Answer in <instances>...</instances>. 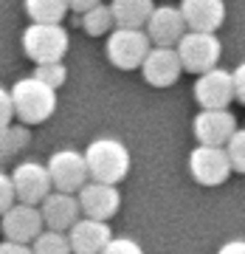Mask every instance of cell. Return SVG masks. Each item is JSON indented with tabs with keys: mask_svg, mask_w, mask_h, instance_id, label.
<instances>
[{
	"mask_svg": "<svg viewBox=\"0 0 245 254\" xmlns=\"http://www.w3.org/2000/svg\"><path fill=\"white\" fill-rule=\"evenodd\" d=\"M14 99V116L23 125H43L54 116L56 110V91L43 79H37L34 73L26 79H17L9 88Z\"/></svg>",
	"mask_w": 245,
	"mask_h": 254,
	"instance_id": "obj_1",
	"label": "cell"
},
{
	"mask_svg": "<svg viewBox=\"0 0 245 254\" xmlns=\"http://www.w3.org/2000/svg\"><path fill=\"white\" fill-rule=\"evenodd\" d=\"M85 161H88V173L93 181L104 184H118L124 181L130 173V150L113 136H99L93 138L88 150H85Z\"/></svg>",
	"mask_w": 245,
	"mask_h": 254,
	"instance_id": "obj_2",
	"label": "cell"
},
{
	"mask_svg": "<svg viewBox=\"0 0 245 254\" xmlns=\"http://www.w3.org/2000/svg\"><path fill=\"white\" fill-rule=\"evenodd\" d=\"M68 31L62 23H31L23 31V51L34 65L59 63L68 54Z\"/></svg>",
	"mask_w": 245,
	"mask_h": 254,
	"instance_id": "obj_3",
	"label": "cell"
},
{
	"mask_svg": "<svg viewBox=\"0 0 245 254\" xmlns=\"http://www.w3.org/2000/svg\"><path fill=\"white\" fill-rule=\"evenodd\" d=\"M175 48L183 63V71L192 73H206L217 68L220 57H223V43L214 31H186Z\"/></svg>",
	"mask_w": 245,
	"mask_h": 254,
	"instance_id": "obj_4",
	"label": "cell"
},
{
	"mask_svg": "<svg viewBox=\"0 0 245 254\" xmlns=\"http://www.w3.org/2000/svg\"><path fill=\"white\" fill-rule=\"evenodd\" d=\"M152 48V40L144 28H124L116 26L107 37V60L121 71H133V68H141L144 57L149 54Z\"/></svg>",
	"mask_w": 245,
	"mask_h": 254,
	"instance_id": "obj_5",
	"label": "cell"
},
{
	"mask_svg": "<svg viewBox=\"0 0 245 254\" xmlns=\"http://www.w3.org/2000/svg\"><path fill=\"white\" fill-rule=\"evenodd\" d=\"M189 173L200 187H220L228 181V175L234 170H231L226 147L197 144L189 153Z\"/></svg>",
	"mask_w": 245,
	"mask_h": 254,
	"instance_id": "obj_6",
	"label": "cell"
},
{
	"mask_svg": "<svg viewBox=\"0 0 245 254\" xmlns=\"http://www.w3.org/2000/svg\"><path fill=\"white\" fill-rule=\"evenodd\" d=\"M48 175H51V184L54 190L59 192H76L91 181V173H88V161H85V153L79 150H56L51 158H48Z\"/></svg>",
	"mask_w": 245,
	"mask_h": 254,
	"instance_id": "obj_7",
	"label": "cell"
},
{
	"mask_svg": "<svg viewBox=\"0 0 245 254\" xmlns=\"http://www.w3.org/2000/svg\"><path fill=\"white\" fill-rule=\"evenodd\" d=\"M11 184H14V195L20 203H31V206L43 203L48 198V192L54 190L48 167L37 161H20L11 170Z\"/></svg>",
	"mask_w": 245,
	"mask_h": 254,
	"instance_id": "obj_8",
	"label": "cell"
},
{
	"mask_svg": "<svg viewBox=\"0 0 245 254\" xmlns=\"http://www.w3.org/2000/svg\"><path fill=\"white\" fill-rule=\"evenodd\" d=\"M195 99L203 110H217L228 108L237 99L234 93V73L223 68H211L206 73H197L195 82Z\"/></svg>",
	"mask_w": 245,
	"mask_h": 254,
	"instance_id": "obj_9",
	"label": "cell"
},
{
	"mask_svg": "<svg viewBox=\"0 0 245 254\" xmlns=\"http://www.w3.org/2000/svg\"><path fill=\"white\" fill-rule=\"evenodd\" d=\"M76 198H79L82 215L93 220H110L121 206V192H118L116 184L93 181V178L76 192Z\"/></svg>",
	"mask_w": 245,
	"mask_h": 254,
	"instance_id": "obj_10",
	"label": "cell"
},
{
	"mask_svg": "<svg viewBox=\"0 0 245 254\" xmlns=\"http://www.w3.org/2000/svg\"><path fill=\"white\" fill-rule=\"evenodd\" d=\"M141 73H144V79L152 88H169V85H175L183 73V63H181V57H178V48L152 46L149 54L144 57V63H141Z\"/></svg>",
	"mask_w": 245,
	"mask_h": 254,
	"instance_id": "obj_11",
	"label": "cell"
},
{
	"mask_svg": "<svg viewBox=\"0 0 245 254\" xmlns=\"http://www.w3.org/2000/svg\"><path fill=\"white\" fill-rule=\"evenodd\" d=\"M0 229L6 240H17V243H34V237L46 229L43 223V212L40 206H31V203H14L9 212L0 215Z\"/></svg>",
	"mask_w": 245,
	"mask_h": 254,
	"instance_id": "obj_12",
	"label": "cell"
},
{
	"mask_svg": "<svg viewBox=\"0 0 245 254\" xmlns=\"http://www.w3.org/2000/svg\"><path fill=\"white\" fill-rule=\"evenodd\" d=\"M195 138L197 144H211V147H226L228 138L234 136L237 130V119L228 108H217V110H200L195 122H192Z\"/></svg>",
	"mask_w": 245,
	"mask_h": 254,
	"instance_id": "obj_13",
	"label": "cell"
},
{
	"mask_svg": "<svg viewBox=\"0 0 245 254\" xmlns=\"http://www.w3.org/2000/svg\"><path fill=\"white\" fill-rule=\"evenodd\" d=\"M144 31L149 34L152 46L175 48L189 28H186V20H183V14H181V6H155L149 20H147Z\"/></svg>",
	"mask_w": 245,
	"mask_h": 254,
	"instance_id": "obj_14",
	"label": "cell"
},
{
	"mask_svg": "<svg viewBox=\"0 0 245 254\" xmlns=\"http://www.w3.org/2000/svg\"><path fill=\"white\" fill-rule=\"evenodd\" d=\"M68 240H71L73 254H101L104 246L113 240L107 220H93L82 215L71 229H68Z\"/></svg>",
	"mask_w": 245,
	"mask_h": 254,
	"instance_id": "obj_15",
	"label": "cell"
},
{
	"mask_svg": "<svg viewBox=\"0 0 245 254\" xmlns=\"http://www.w3.org/2000/svg\"><path fill=\"white\" fill-rule=\"evenodd\" d=\"M40 212H43L46 229H56V232H68L82 218L79 198L73 192H59V190L48 192V198L40 203Z\"/></svg>",
	"mask_w": 245,
	"mask_h": 254,
	"instance_id": "obj_16",
	"label": "cell"
},
{
	"mask_svg": "<svg viewBox=\"0 0 245 254\" xmlns=\"http://www.w3.org/2000/svg\"><path fill=\"white\" fill-rule=\"evenodd\" d=\"M181 14L189 31H217L226 23L223 0H181Z\"/></svg>",
	"mask_w": 245,
	"mask_h": 254,
	"instance_id": "obj_17",
	"label": "cell"
},
{
	"mask_svg": "<svg viewBox=\"0 0 245 254\" xmlns=\"http://www.w3.org/2000/svg\"><path fill=\"white\" fill-rule=\"evenodd\" d=\"M110 9L116 17V26L124 28H144L155 3L152 0H110Z\"/></svg>",
	"mask_w": 245,
	"mask_h": 254,
	"instance_id": "obj_18",
	"label": "cell"
},
{
	"mask_svg": "<svg viewBox=\"0 0 245 254\" xmlns=\"http://www.w3.org/2000/svg\"><path fill=\"white\" fill-rule=\"evenodd\" d=\"M28 141H31V133H28V125H6L0 127V155H3V161H9L20 150H26Z\"/></svg>",
	"mask_w": 245,
	"mask_h": 254,
	"instance_id": "obj_19",
	"label": "cell"
},
{
	"mask_svg": "<svg viewBox=\"0 0 245 254\" xmlns=\"http://www.w3.org/2000/svg\"><path fill=\"white\" fill-rule=\"evenodd\" d=\"M26 11L34 23H62L68 0H26Z\"/></svg>",
	"mask_w": 245,
	"mask_h": 254,
	"instance_id": "obj_20",
	"label": "cell"
},
{
	"mask_svg": "<svg viewBox=\"0 0 245 254\" xmlns=\"http://www.w3.org/2000/svg\"><path fill=\"white\" fill-rule=\"evenodd\" d=\"M82 28L88 31L91 37H101V34H110L116 28V17H113V9L107 3H96L93 9H88L82 14Z\"/></svg>",
	"mask_w": 245,
	"mask_h": 254,
	"instance_id": "obj_21",
	"label": "cell"
},
{
	"mask_svg": "<svg viewBox=\"0 0 245 254\" xmlns=\"http://www.w3.org/2000/svg\"><path fill=\"white\" fill-rule=\"evenodd\" d=\"M34 254H73L68 232H56V229H43L31 243Z\"/></svg>",
	"mask_w": 245,
	"mask_h": 254,
	"instance_id": "obj_22",
	"label": "cell"
},
{
	"mask_svg": "<svg viewBox=\"0 0 245 254\" xmlns=\"http://www.w3.org/2000/svg\"><path fill=\"white\" fill-rule=\"evenodd\" d=\"M34 76L37 79H43L46 85H51V88H62L65 79H68V68H65V63L59 60V63H40L34 68Z\"/></svg>",
	"mask_w": 245,
	"mask_h": 254,
	"instance_id": "obj_23",
	"label": "cell"
},
{
	"mask_svg": "<svg viewBox=\"0 0 245 254\" xmlns=\"http://www.w3.org/2000/svg\"><path fill=\"white\" fill-rule=\"evenodd\" d=\"M226 153H228V161H231V170L245 175V130H240V127H237L234 136L228 138Z\"/></svg>",
	"mask_w": 245,
	"mask_h": 254,
	"instance_id": "obj_24",
	"label": "cell"
},
{
	"mask_svg": "<svg viewBox=\"0 0 245 254\" xmlns=\"http://www.w3.org/2000/svg\"><path fill=\"white\" fill-rule=\"evenodd\" d=\"M14 203H17V195H14L11 173H3V170H0V215H3V212H9Z\"/></svg>",
	"mask_w": 245,
	"mask_h": 254,
	"instance_id": "obj_25",
	"label": "cell"
},
{
	"mask_svg": "<svg viewBox=\"0 0 245 254\" xmlns=\"http://www.w3.org/2000/svg\"><path fill=\"white\" fill-rule=\"evenodd\" d=\"M101 254H144V249H141L133 237H113V240L104 246Z\"/></svg>",
	"mask_w": 245,
	"mask_h": 254,
	"instance_id": "obj_26",
	"label": "cell"
},
{
	"mask_svg": "<svg viewBox=\"0 0 245 254\" xmlns=\"http://www.w3.org/2000/svg\"><path fill=\"white\" fill-rule=\"evenodd\" d=\"M14 122V99L9 88H0V127Z\"/></svg>",
	"mask_w": 245,
	"mask_h": 254,
	"instance_id": "obj_27",
	"label": "cell"
},
{
	"mask_svg": "<svg viewBox=\"0 0 245 254\" xmlns=\"http://www.w3.org/2000/svg\"><path fill=\"white\" fill-rule=\"evenodd\" d=\"M0 254H34L31 243H17V240H3L0 243Z\"/></svg>",
	"mask_w": 245,
	"mask_h": 254,
	"instance_id": "obj_28",
	"label": "cell"
},
{
	"mask_svg": "<svg viewBox=\"0 0 245 254\" xmlns=\"http://www.w3.org/2000/svg\"><path fill=\"white\" fill-rule=\"evenodd\" d=\"M231 73H234V93H237V99L245 105V63H240Z\"/></svg>",
	"mask_w": 245,
	"mask_h": 254,
	"instance_id": "obj_29",
	"label": "cell"
},
{
	"mask_svg": "<svg viewBox=\"0 0 245 254\" xmlns=\"http://www.w3.org/2000/svg\"><path fill=\"white\" fill-rule=\"evenodd\" d=\"M217 254H245V240H228L217 249Z\"/></svg>",
	"mask_w": 245,
	"mask_h": 254,
	"instance_id": "obj_30",
	"label": "cell"
},
{
	"mask_svg": "<svg viewBox=\"0 0 245 254\" xmlns=\"http://www.w3.org/2000/svg\"><path fill=\"white\" fill-rule=\"evenodd\" d=\"M96 3H101V0H68V9L79 11V14H85L88 9H93Z\"/></svg>",
	"mask_w": 245,
	"mask_h": 254,
	"instance_id": "obj_31",
	"label": "cell"
}]
</instances>
